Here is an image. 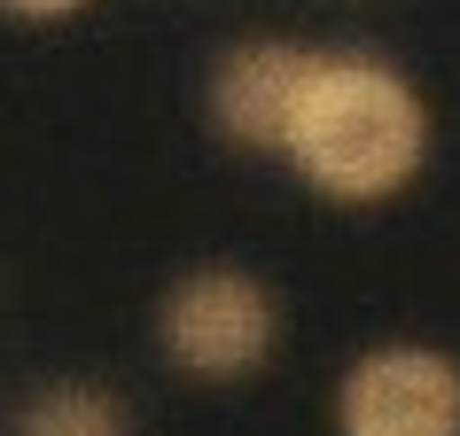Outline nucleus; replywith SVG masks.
<instances>
[{
	"instance_id": "obj_4",
	"label": "nucleus",
	"mask_w": 460,
	"mask_h": 436,
	"mask_svg": "<svg viewBox=\"0 0 460 436\" xmlns=\"http://www.w3.org/2000/svg\"><path fill=\"white\" fill-rule=\"evenodd\" d=\"M305 71H313V48L305 39H281V31H258V39L218 48L211 78H203V118H211V133L226 148H243V156H273L281 133H289Z\"/></svg>"
},
{
	"instance_id": "obj_6",
	"label": "nucleus",
	"mask_w": 460,
	"mask_h": 436,
	"mask_svg": "<svg viewBox=\"0 0 460 436\" xmlns=\"http://www.w3.org/2000/svg\"><path fill=\"white\" fill-rule=\"evenodd\" d=\"M86 8L94 0H0V16H16V24H71Z\"/></svg>"
},
{
	"instance_id": "obj_2",
	"label": "nucleus",
	"mask_w": 460,
	"mask_h": 436,
	"mask_svg": "<svg viewBox=\"0 0 460 436\" xmlns=\"http://www.w3.org/2000/svg\"><path fill=\"white\" fill-rule=\"evenodd\" d=\"M148 336H156V359L180 382L226 389V382H250V374L273 366V351H281V296L250 266H188L180 281H164Z\"/></svg>"
},
{
	"instance_id": "obj_1",
	"label": "nucleus",
	"mask_w": 460,
	"mask_h": 436,
	"mask_svg": "<svg viewBox=\"0 0 460 436\" xmlns=\"http://www.w3.org/2000/svg\"><path fill=\"white\" fill-rule=\"evenodd\" d=\"M429 148H437L429 94L390 55L313 48V71L296 86V109L273 164H289L336 211H383L429 171Z\"/></svg>"
},
{
	"instance_id": "obj_5",
	"label": "nucleus",
	"mask_w": 460,
	"mask_h": 436,
	"mask_svg": "<svg viewBox=\"0 0 460 436\" xmlns=\"http://www.w3.org/2000/svg\"><path fill=\"white\" fill-rule=\"evenodd\" d=\"M16 436H133V413L102 382H48L40 397H24Z\"/></svg>"
},
{
	"instance_id": "obj_3",
	"label": "nucleus",
	"mask_w": 460,
	"mask_h": 436,
	"mask_svg": "<svg viewBox=\"0 0 460 436\" xmlns=\"http://www.w3.org/2000/svg\"><path fill=\"white\" fill-rule=\"evenodd\" d=\"M336 436H460V359L437 343H367L336 374Z\"/></svg>"
}]
</instances>
